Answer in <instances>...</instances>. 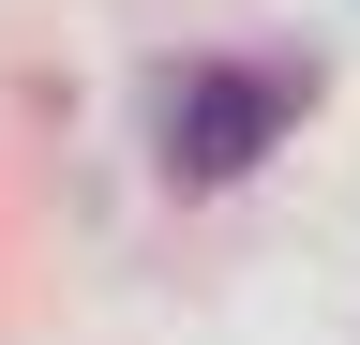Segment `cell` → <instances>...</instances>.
Instances as JSON below:
<instances>
[{
  "label": "cell",
  "mask_w": 360,
  "mask_h": 345,
  "mask_svg": "<svg viewBox=\"0 0 360 345\" xmlns=\"http://www.w3.org/2000/svg\"><path fill=\"white\" fill-rule=\"evenodd\" d=\"M285 120H300V91H285V75L210 60V75H180V91H165V165H180V181H240V165L285 136Z\"/></svg>",
  "instance_id": "1"
}]
</instances>
